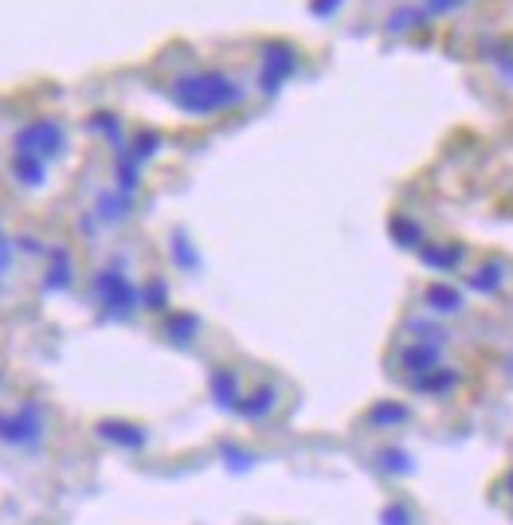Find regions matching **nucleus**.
<instances>
[{
    "label": "nucleus",
    "instance_id": "obj_27",
    "mask_svg": "<svg viewBox=\"0 0 513 525\" xmlns=\"http://www.w3.org/2000/svg\"><path fill=\"white\" fill-rule=\"evenodd\" d=\"M16 251H20V247H16V239L0 228V283L12 275V267H16Z\"/></svg>",
    "mask_w": 513,
    "mask_h": 525
},
{
    "label": "nucleus",
    "instance_id": "obj_29",
    "mask_svg": "<svg viewBox=\"0 0 513 525\" xmlns=\"http://www.w3.org/2000/svg\"><path fill=\"white\" fill-rule=\"evenodd\" d=\"M337 4H341V0H314V12H318V16H326V12H333Z\"/></svg>",
    "mask_w": 513,
    "mask_h": 525
},
{
    "label": "nucleus",
    "instance_id": "obj_16",
    "mask_svg": "<svg viewBox=\"0 0 513 525\" xmlns=\"http://www.w3.org/2000/svg\"><path fill=\"white\" fill-rule=\"evenodd\" d=\"M420 259L431 267V271H455L463 259H467V247H459V243H423L420 247Z\"/></svg>",
    "mask_w": 513,
    "mask_h": 525
},
{
    "label": "nucleus",
    "instance_id": "obj_15",
    "mask_svg": "<svg viewBox=\"0 0 513 525\" xmlns=\"http://www.w3.org/2000/svg\"><path fill=\"white\" fill-rule=\"evenodd\" d=\"M423 302H427L431 314H459V310L467 306L463 290L451 287V283H431V287L423 290Z\"/></svg>",
    "mask_w": 513,
    "mask_h": 525
},
{
    "label": "nucleus",
    "instance_id": "obj_14",
    "mask_svg": "<svg viewBox=\"0 0 513 525\" xmlns=\"http://www.w3.org/2000/svg\"><path fill=\"white\" fill-rule=\"evenodd\" d=\"M200 318L196 314H188V310H173L169 318H165V337L177 345V349H192L196 345V337H200Z\"/></svg>",
    "mask_w": 513,
    "mask_h": 525
},
{
    "label": "nucleus",
    "instance_id": "obj_22",
    "mask_svg": "<svg viewBox=\"0 0 513 525\" xmlns=\"http://www.w3.org/2000/svg\"><path fill=\"white\" fill-rule=\"evenodd\" d=\"M470 290H478V294H498V290L506 287V267L502 263H486L482 271H474L467 279Z\"/></svg>",
    "mask_w": 513,
    "mask_h": 525
},
{
    "label": "nucleus",
    "instance_id": "obj_20",
    "mask_svg": "<svg viewBox=\"0 0 513 525\" xmlns=\"http://www.w3.org/2000/svg\"><path fill=\"white\" fill-rule=\"evenodd\" d=\"M376 467L384 475H412L416 471V459L404 451V447H380L376 451Z\"/></svg>",
    "mask_w": 513,
    "mask_h": 525
},
{
    "label": "nucleus",
    "instance_id": "obj_3",
    "mask_svg": "<svg viewBox=\"0 0 513 525\" xmlns=\"http://www.w3.org/2000/svg\"><path fill=\"white\" fill-rule=\"evenodd\" d=\"M16 153L40 157V161H59L67 153V126L59 118H32L16 130Z\"/></svg>",
    "mask_w": 513,
    "mask_h": 525
},
{
    "label": "nucleus",
    "instance_id": "obj_18",
    "mask_svg": "<svg viewBox=\"0 0 513 525\" xmlns=\"http://www.w3.org/2000/svg\"><path fill=\"white\" fill-rule=\"evenodd\" d=\"M388 232H392V239H396L400 247H408V251H420L423 243H427L420 220H412L408 212H396V216L388 220Z\"/></svg>",
    "mask_w": 513,
    "mask_h": 525
},
{
    "label": "nucleus",
    "instance_id": "obj_24",
    "mask_svg": "<svg viewBox=\"0 0 513 525\" xmlns=\"http://www.w3.org/2000/svg\"><path fill=\"white\" fill-rule=\"evenodd\" d=\"M169 255H173V263H177L181 271H196V267H200V255H196V247H192V243H188L181 232H177V236H173V243H169Z\"/></svg>",
    "mask_w": 513,
    "mask_h": 525
},
{
    "label": "nucleus",
    "instance_id": "obj_2",
    "mask_svg": "<svg viewBox=\"0 0 513 525\" xmlns=\"http://www.w3.org/2000/svg\"><path fill=\"white\" fill-rule=\"evenodd\" d=\"M91 294L102 322H130L141 310V287L122 267H102L91 279Z\"/></svg>",
    "mask_w": 513,
    "mask_h": 525
},
{
    "label": "nucleus",
    "instance_id": "obj_12",
    "mask_svg": "<svg viewBox=\"0 0 513 525\" xmlns=\"http://www.w3.org/2000/svg\"><path fill=\"white\" fill-rule=\"evenodd\" d=\"M130 212H134V196H126V192H118V189L98 192V200H94V216H98L106 228L122 224Z\"/></svg>",
    "mask_w": 513,
    "mask_h": 525
},
{
    "label": "nucleus",
    "instance_id": "obj_6",
    "mask_svg": "<svg viewBox=\"0 0 513 525\" xmlns=\"http://www.w3.org/2000/svg\"><path fill=\"white\" fill-rule=\"evenodd\" d=\"M94 431H98L102 443H110L118 451H145L149 447V431L134 424V420H98Z\"/></svg>",
    "mask_w": 513,
    "mask_h": 525
},
{
    "label": "nucleus",
    "instance_id": "obj_5",
    "mask_svg": "<svg viewBox=\"0 0 513 525\" xmlns=\"http://www.w3.org/2000/svg\"><path fill=\"white\" fill-rule=\"evenodd\" d=\"M298 71V51L290 44H267L263 48V67H259V91L263 95H279L282 83Z\"/></svg>",
    "mask_w": 513,
    "mask_h": 525
},
{
    "label": "nucleus",
    "instance_id": "obj_28",
    "mask_svg": "<svg viewBox=\"0 0 513 525\" xmlns=\"http://www.w3.org/2000/svg\"><path fill=\"white\" fill-rule=\"evenodd\" d=\"M16 247H20V251H28V255H44V251H47V247L36 236H16Z\"/></svg>",
    "mask_w": 513,
    "mask_h": 525
},
{
    "label": "nucleus",
    "instance_id": "obj_1",
    "mask_svg": "<svg viewBox=\"0 0 513 525\" xmlns=\"http://www.w3.org/2000/svg\"><path fill=\"white\" fill-rule=\"evenodd\" d=\"M243 98H247L243 83L232 79L228 71H188L169 83V102L192 118H212V114L235 110L243 106Z\"/></svg>",
    "mask_w": 513,
    "mask_h": 525
},
{
    "label": "nucleus",
    "instance_id": "obj_10",
    "mask_svg": "<svg viewBox=\"0 0 513 525\" xmlns=\"http://www.w3.org/2000/svg\"><path fill=\"white\" fill-rule=\"evenodd\" d=\"M75 283V263H71V251L63 247V243H55V247H47V271H44V294H63V290H71Z\"/></svg>",
    "mask_w": 513,
    "mask_h": 525
},
{
    "label": "nucleus",
    "instance_id": "obj_26",
    "mask_svg": "<svg viewBox=\"0 0 513 525\" xmlns=\"http://www.w3.org/2000/svg\"><path fill=\"white\" fill-rule=\"evenodd\" d=\"M380 525H416V514L404 506V502H388L384 510H380V518H376Z\"/></svg>",
    "mask_w": 513,
    "mask_h": 525
},
{
    "label": "nucleus",
    "instance_id": "obj_25",
    "mask_svg": "<svg viewBox=\"0 0 513 525\" xmlns=\"http://www.w3.org/2000/svg\"><path fill=\"white\" fill-rule=\"evenodd\" d=\"M161 145H165V142H161V134H153V130H141L138 138L126 145V149H130L141 165H145V161H153V157L161 153Z\"/></svg>",
    "mask_w": 513,
    "mask_h": 525
},
{
    "label": "nucleus",
    "instance_id": "obj_9",
    "mask_svg": "<svg viewBox=\"0 0 513 525\" xmlns=\"http://www.w3.org/2000/svg\"><path fill=\"white\" fill-rule=\"evenodd\" d=\"M400 365H404L408 381H412V377H423V373H431V369L443 365V345H439V341H408V345L400 349Z\"/></svg>",
    "mask_w": 513,
    "mask_h": 525
},
{
    "label": "nucleus",
    "instance_id": "obj_8",
    "mask_svg": "<svg viewBox=\"0 0 513 525\" xmlns=\"http://www.w3.org/2000/svg\"><path fill=\"white\" fill-rule=\"evenodd\" d=\"M275 408H279V388L263 381V384H255L251 392H243V400H239L235 416H239V420H247V424H263L267 416H275Z\"/></svg>",
    "mask_w": 513,
    "mask_h": 525
},
{
    "label": "nucleus",
    "instance_id": "obj_17",
    "mask_svg": "<svg viewBox=\"0 0 513 525\" xmlns=\"http://www.w3.org/2000/svg\"><path fill=\"white\" fill-rule=\"evenodd\" d=\"M12 177H16L24 189H40L47 181V161L28 157V153H12Z\"/></svg>",
    "mask_w": 513,
    "mask_h": 525
},
{
    "label": "nucleus",
    "instance_id": "obj_7",
    "mask_svg": "<svg viewBox=\"0 0 513 525\" xmlns=\"http://www.w3.org/2000/svg\"><path fill=\"white\" fill-rule=\"evenodd\" d=\"M208 396H212V404H216L220 412H235V408H239L243 381H239V373H235L232 365H216V369L208 373Z\"/></svg>",
    "mask_w": 513,
    "mask_h": 525
},
{
    "label": "nucleus",
    "instance_id": "obj_4",
    "mask_svg": "<svg viewBox=\"0 0 513 525\" xmlns=\"http://www.w3.org/2000/svg\"><path fill=\"white\" fill-rule=\"evenodd\" d=\"M47 435V420H44V408L36 400L20 404L16 412H0V443L8 447H20V451H32L40 447Z\"/></svg>",
    "mask_w": 513,
    "mask_h": 525
},
{
    "label": "nucleus",
    "instance_id": "obj_19",
    "mask_svg": "<svg viewBox=\"0 0 513 525\" xmlns=\"http://www.w3.org/2000/svg\"><path fill=\"white\" fill-rule=\"evenodd\" d=\"M87 126H91L98 138H106V142L114 145V153L130 145L126 142V130H122V118H118V114H110V110H98V114H91V118H87Z\"/></svg>",
    "mask_w": 513,
    "mask_h": 525
},
{
    "label": "nucleus",
    "instance_id": "obj_13",
    "mask_svg": "<svg viewBox=\"0 0 513 525\" xmlns=\"http://www.w3.org/2000/svg\"><path fill=\"white\" fill-rule=\"evenodd\" d=\"M412 420V408L408 404H400V400H376L373 408H369V416H365V424L376 431H392V428H404Z\"/></svg>",
    "mask_w": 513,
    "mask_h": 525
},
{
    "label": "nucleus",
    "instance_id": "obj_30",
    "mask_svg": "<svg viewBox=\"0 0 513 525\" xmlns=\"http://www.w3.org/2000/svg\"><path fill=\"white\" fill-rule=\"evenodd\" d=\"M506 494L513 498V467H510V475H506Z\"/></svg>",
    "mask_w": 513,
    "mask_h": 525
},
{
    "label": "nucleus",
    "instance_id": "obj_31",
    "mask_svg": "<svg viewBox=\"0 0 513 525\" xmlns=\"http://www.w3.org/2000/svg\"><path fill=\"white\" fill-rule=\"evenodd\" d=\"M0 384H4V369H0Z\"/></svg>",
    "mask_w": 513,
    "mask_h": 525
},
{
    "label": "nucleus",
    "instance_id": "obj_23",
    "mask_svg": "<svg viewBox=\"0 0 513 525\" xmlns=\"http://www.w3.org/2000/svg\"><path fill=\"white\" fill-rule=\"evenodd\" d=\"M220 459L228 463V471H251L259 463V455L247 451V447H239V443H220Z\"/></svg>",
    "mask_w": 513,
    "mask_h": 525
},
{
    "label": "nucleus",
    "instance_id": "obj_11",
    "mask_svg": "<svg viewBox=\"0 0 513 525\" xmlns=\"http://www.w3.org/2000/svg\"><path fill=\"white\" fill-rule=\"evenodd\" d=\"M463 384V373L459 369H451V365H439V369H431V373H423V377H412L408 388L412 392H420V396H451L455 388Z\"/></svg>",
    "mask_w": 513,
    "mask_h": 525
},
{
    "label": "nucleus",
    "instance_id": "obj_21",
    "mask_svg": "<svg viewBox=\"0 0 513 525\" xmlns=\"http://www.w3.org/2000/svg\"><path fill=\"white\" fill-rule=\"evenodd\" d=\"M173 306V298H169V283L161 279V275H153L145 287H141V310H153V314H165Z\"/></svg>",
    "mask_w": 513,
    "mask_h": 525
}]
</instances>
